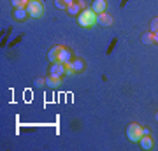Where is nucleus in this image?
Instances as JSON below:
<instances>
[{
    "label": "nucleus",
    "mask_w": 158,
    "mask_h": 151,
    "mask_svg": "<svg viewBox=\"0 0 158 151\" xmlns=\"http://www.w3.org/2000/svg\"><path fill=\"white\" fill-rule=\"evenodd\" d=\"M149 28H151L153 34H155V32H158V18H153V19H151V25H149Z\"/></svg>",
    "instance_id": "f3484780"
},
{
    "label": "nucleus",
    "mask_w": 158,
    "mask_h": 151,
    "mask_svg": "<svg viewBox=\"0 0 158 151\" xmlns=\"http://www.w3.org/2000/svg\"><path fill=\"white\" fill-rule=\"evenodd\" d=\"M97 23L102 25V27H111L113 25V16L107 14V12H100V14H97Z\"/></svg>",
    "instance_id": "39448f33"
},
{
    "label": "nucleus",
    "mask_w": 158,
    "mask_h": 151,
    "mask_svg": "<svg viewBox=\"0 0 158 151\" xmlns=\"http://www.w3.org/2000/svg\"><path fill=\"white\" fill-rule=\"evenodd\" d=\"M72 65H74V70H76V74L83 72L85 70V62L81 60V58H74L72 60Z\"/></svg>",
    "instance_id": "ddd939ff"
},
{
    "label": "nucleus",
    "mask_w": 158,
    "mask_h": 151,
    "mask_svg": "<svg viewBox=\"0 0 158 151\" xmlns=\"http://www.w3.org/2000/svg\"><path fill=\"white\" fill-rule=\"evenodd\" d=\"M65 11H67L70 16H79V12L83 11V9H81V6H79V2L76 0V2H74V4H70V6L65 9Z\"/></svg>",
    "instance_id": "9d476101"
},
{
    "label": "nucleus",
    "mask_w": 158,
    "mask_h": 151,
    "mask_svg": "<svg viewBox=\"0 0 158 151\" xmlns=\"http://www.w3.org/2000/svg\"><path fill=\"white\" fill-rule=\"evenodd\" d=\"M49 74H53V76H60V78L67 76V74H65V63H62V62H55V63H51Z\"/></svg>",
    "instance_id": "20e7f679"
},
{
    "label": "nucleus",
    "mask_w": 158,
    "mask_h": 151,
    "mask_svg": "<svg viewBox=\"0 0 158 151\" xmlns=\"http://www.w3.org/2000/svg\"><path fill=\"white\" fill-rule=\"evenodd\" d=\"M74 2H76V0H65V4H67V6H70V4H74Z\"/></svg>",
    "instance_id": "412c9836"
},
{
    "label": "nucleus",
    "mask_w": 158,
    "mask_h": 151,
    "mask_svg": "<svg viewBox=\"0 0 158 151\" xmlns=\"http://www.w3.org/2000/svg\"><path fill=\"white\" fill-rule=\"evenodd\" d=\"M153 37H155V44H158V32H155V34H153Z\"/></svg>",
    "instance_id": "aec40b11"
},
{
    "label": "nucleus",
    "mask_w": 158,
    "mask_h": 151,
    "mask_svg": "<svg viewBox=\"0 0 158 151\" xmlns=\"http://www.w3.org/2000/svg\"><path fill=\"white\" fill-rule=\"evenodd\" d=\"M155 118H156V121H158V111H156V114H155Z\"/></svg>",
    "instance_id": "4be33fe9"
},
{
    "label": "nucleus",
    "mask_w": 158,
    "mask_h": 151,
    "mask_svg": "<svg viewBox=\"0 0 158 151\" xmlns=\"http://www.w3.org/2000/svg\"><path fill=\"white\" fill-rule=\"evenodd\" d=\"M77 23L83 28L95 27V25H97V12L91 11V7H90V9H85V11H81V12H79V16H77Z\"/></svg>",
    "instance_id": "f257e3e1"
},
{
    "label": "nucleus",
    "mask_w": 158,
    "mask_h": 151,
    "mask_svg": "<svg viewBox=\"0 0 158 151\" xmlns=\"http://www.w3.org/2000/svg\"><path fill=\"white\" fill-rule=\"evenodd\" d=\"M55 6L58 7V9H67V4H65V0H55Z\"/></svg>",
    "instance_id": "a211bd4d"
},
{
    "label": "nucleus",
    "mask_w": 158,
    "mask_h": 151,
    "mask_svg": "<svg viewBox=\"0 0 158 151\" xmlns=\"http://www.w3.org/2000/svg\"><path fill=\"white\" fill-rule=\"evenodd\" d=\"M46 84L51 86V88H56V86L62 84V78H60V76H53V74H49V76L46 78Z\"/></svg>",
    "instance_id": "1a4fd4ad"
},
{
    "label": "nucleus",
    "mask_w": 158,
    "mask_h": 151,
    "mask_svg": "<svg viewBox=\"0 0 158 151\" xmlns=\"http://www.w3.org/2000/svg\"><path fill=\"white\" fill-rule=\"evenodd\" d=\"M141 40L144 42V44H155V37H153V32L149 30V32H144L141 37Z\"/></svg>",
    "instance_id": "4468645a"
},
{
    "label": "nucleus",
    "mask_w": 158,
    "mask_h": 151,
    "mask_svg": "<svg viewBox=\"0 0 158 151\" xmlns=\"http://www.w3.org/2000/svg\"><path fill=\"white\" fill-rule=\"evenodd\" d=\"M74 58H72V53H70V49H67L65 46H63V51H62V55H60V62L62 63H69V62H72Z\"/></svg>",
    "instance_id": "9b49d317"
},
{
    "label": "nucleus",
    "mask_w": 158,
    "mask_h": 151,
    "mask_svg": "<svg viewBox=\"0 0 158 151\" xmlns=\"http://www.w3.org/2000/svg\"><path fill=\"white\" fill-rule=\"evenodd\" d=\"M142 135H144V130H142L141 125L137 123H130L127 127V137H128L132 142H139L142 139Z\"/></svg>",
    "instance_id": "f03ea898"
},
{
    "label": "nucleus",
    "mask_w": 158,
    "mask_h": 151,
    "mask_svg": "<svg viewBox=\"0 0 158 151\" xmlns=\"http://www.w3.org/2000/svg\"><path fill=\"white\" fill-rule=\"evenodd\" d=\"M139 144H141L142 149H151L153 148V139L149 135H142V139L139 141Z\"/></svg>",
    "instance_id": "f8f14e48"
},
{
    "label": "nucleus",
    "mask_w": 158,
    "mask_h": 151,
    "mask_svg": "<svg viewBox=\"0 0 158 151\" xmlns=\"http://www.w3.org/2000/svg\"><path fill=\"white\" fill-rule=\"evenodd\" d=\"M28 2L30 0H11V4L14 9H18V7H27L28 6Z\"/></svg>",
    "instance_id": "2eb2a0df"
},
{
    "label": "nucleus",
    "mask_w": 158,
    "mask_h": 151,
    "mask_svg": "<svg viewBox=\"0 0 158 151\" xmlns=\"http://www.w3.org/2000/svg\"><path fill=\"white\" fill-rule=\"evenodd\" d=\"M65 74H67V76H72V74H76V70H74V65H72V62L65 63Z\"/></svg>",
    "instance_id": "dca6fc26"
},
{
    "label": "nucleus",
    "mask_w": 158,
    "mask_h": 151,
    "mask_svg": "<svg viewBox=\"0 0 158 151\" xmlns=\"http://www.w3.org/2000/svg\"><path fill=\"white\" fill-rule=\"evenodd\" d=\"M27 11H28L30 18H40L44 14V6H42V2L40 0H30L28 6H27Z\"/></svg>",
    "instance_id": "7ed1b4c3"
},
{
    "label": "nucleus",
    "mask_w": 158,
    "mask_h": 151,
    "mask_svg": "<svg viewBox=\"0 0 158 151\" xmlns=\"http://www.w3.org/2000/svg\"><path fill=\"white\" fill-rule=\"evenodd\" d=\"M62 51H63V46H55V48H51L49 55H48V58L51 60V63L60 62V55H62Z\"/></svg>",
    "instance_id": "423d86ee"
},
{
    "label": "nucleus",
    "mask_w": 158,
    "mask_h": 151,
    "mask_svg": "<svg viewBox=\"0 0 158 151\" xmlns=\"http://www.w3.org/2000/svg\"><path fill=\"white\" fill-rule=\"evenodd\" d=\"M28 16L30 14L27 11V7H18V9H14V19L16 21H25Z\"/></svg>",
    "instance_id": "6e6552de"
},
{
    "label": "nucleus",
    "mask_w": 158,
    "mask_h": 151,
    "mask_svg": "<svg viewBox=\"0 0 158 151\" xmlns=\"http://www.w3.org/2000/svg\"><path fill=\"white\" fill-rule=\"evenodd\" d=\"M107 9V2L106 0H93V4H91V11L97 12V14H100V12H106Z\"/></svg>",
    "instance_id": "0eeeda50"
},
{
    "label": "nucleus",
    "mask_w": 158,
    "mask_h": 151,
    "mask_svg": "<svg viewBox=\"0 0 158 151\" xmlns=\"http://www.w3.org/2000/svg\"><path fill=\"white\" fill-rule=\"evenodd\" d=\"M77 2H79V6H81V9H83V11H85V9H88V6H86L85 0H77Z\"/></svg>",
    "instance_id": "6ab92c4d"
}]
</instances>
